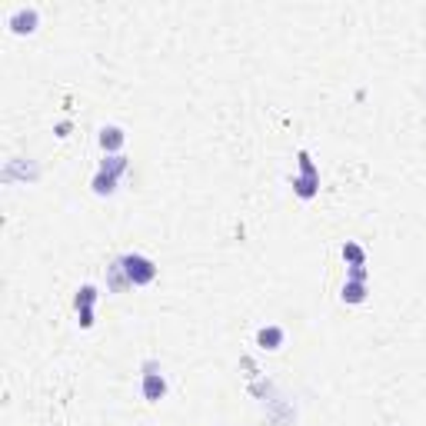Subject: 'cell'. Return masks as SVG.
<instances>
[{
    "instance_id": "obj_8",
    "label": "cell",
    "mask_w": 426,
    "mask_h": 426,
    "mask_svg": "<svg viewBox=\"0 0 426 426\" xmlns=\"http://www.w3.org/2000/svg\"><path fill=\"white\" fill-rule=\"evenodd\" d=\"M340 300L350 303V307H360V303L367 300V283H360V280H347L343 290H340Z\"/></svg>"
},
{
    "instance_id": "obj_1",
    "label": "cell",
    "mask_w": 426,
    "mask_h": 426,
    "mask_svg": "<svg viewBox=\"0 0 426 426\" xmlns=\"http://www.w3.org/2000/svg\"><path fill=\"white\" fill-rule=\"evenodd\" d=\"M297 164H300V177H293V193H297L300 200H313L316 193H320V170H316L310 150H300Z\"/></svg>"
},
{
    "instance_id": "obj_10",
    "label": "cell",
    "mask_w": 426,
    "mask_h": 426,
    "mask_svg": "<svg viewBox=\"0 0 426 426\" xmlns=\"http://www.w3.org/2000/svg\"><path fill=\"white\" fill-rule=\"evenodd\" d=\"M127 167H130V160L124 157V153H110V157H104V160H100V170H104V173H110V177H117V180L127 173Z\"/></svg>"
},
{
    "instance_id": "obj_6",
    "label": "cell",
    "mask_w": 426,
    "mask_h": 426,
    "mask_svg": "<svg viewBox=\"0 0 426 426\" xmlns=\"http://www.w3.org/2000/svg\"><path fill=\"white\" fill-rule=\"evenodd\" d=\"M283 340H287V330L277 327V323H270V327H260L257 330V347L260 350H280L283 347Z\"/></svg>"
},
{
    "instance_id": "obj_13",
    "label": "cell",
    "mask_w": 426,
    "mask_h": 426,
    "mask_svg": "<svg viewBox=\"0 0 426 426\" xmlns=\"http://www.w3.org/2000/svg\"><path fill=\"white\" fill-rule=\"evenodd\" d=\"M77 323H80V330H90L93 327V310H77Z\"/></svg>"
},
{
    "instance_id": "obj_12",
    "label": "cell",
    "mask_w": 426,
    "mask_h": 426,
    "mask_svg": "<svg viewBox=\"0 0 426 426\" xmlns=\"http://www.w3.org/2000/svg\"><path fill=\"white\" fill-rule=\"evenodd\" d=\"M97 297H100V293H97V287H93V283H84V287L77 290L74 307H77V310H93V303H97Z\"/></svg>"
},
{
    "instance_id": "obj_2",
    "label": "cell",
    "mask_w": 426,
    "mask_h": 426,
    "mask_svg": "<svg viewBox=\"0 0 426 426\" xmlns=\"http://www.w3.org/2000/svg\"><path fill=\"white\" fill-rule=\"evenodd\" d=\"M124 270H127L130 287H150L157 280V263L147 253H124Z\"/></svg>"
},
{
    "instance_id": "obj_11",
    "label": "cell",
    "mask_w": 426,
    "mask_h": 426,
    "mask_svg": "<svg viewBox=\"0 0 426 426\" xmlns=\"http://www.w3.org/2000/svg\"><path fill=\"white\" fill-rule=\"evenodd\" d=\"M340 253H343V260H347V267H367V250H363L356 240H347L343 246H340Z\"/></svg>"
},
{
    "instance_id": "obj_9",
    "label": "cell",
    "mask_w": 426,
    "mask_h": 426,
    "mask_svg": "<svg viewBox=\"0 0 426 426\" xmlns=\"http://www.w3.org/2000/svg\"><path fill=\"white\" fill-rule=\"evenodd\" d=\"M90 190L97 193V197H110V193H117V177L104 173V170H97L93 180H90Z\"/></svg>"
},
{
    "instance_id": "obj_4",
    "label": "cell",
    "mask_w": 426,
    "mask_h": 426,
    "mask_svg": "<svg viewBox=\"0 0 426 426\" xmlns=\"http://www.w3.org/2000/svg\"><path fill=\"white\" fill-rule=\"evenodd\" d=\"M7 27H10L17 37H23V34H34V30L40 27V10L34 7V3L14 7V10H10V17H7Z\"/></svg>"
},
{
    "instance_id": "obj_7",
    "label": "cell",
    "mask_w": 426,
    "mask_h": 426,
    "mask_svg": "<svg viewBox=\"0 0 426 426\" xmlns=\"http://www.w3.org/2000/svg\"><path fill=\"white\" fill-rule=\"evenodd\" d=\"M130 287V280H127V270H124V260L117 257L107 267V293H124Z\"/></svg>"
},
{
    "instance_id": "obj_3",
    "label": "cell",
    "mask_w": 426,
    "mask_h": 426,
    "mask_svg": "<svg viewBox=\"0 0 426 426\" xmlns=\"http://www.w3.org/2000/svg\"><path fill=\"white\" fill-rule=\"evenodd\" d=\"M140 393L147 403H160L167 396V376L160 370L157 360H144V380H140Z\"/></svg>"
},
{
    "instance_id": "obj_5",
    "label": "cell",
    "mask_w": 426,
    "mask_h": 426,
    "mask_svg": "<svg viewBox=\"0 0 426 426\" xmlns=\"http://www.w3.org/2000/svg\"><path fill=\"white\" fill-rule=\"evenodd\" d=\"M100 147H104V157H110V153H120L124 144H127V133L124 127H117V124H107V127H100Z\"/></svg>"
},
{
    "instance_id": "obj_14",
    "label": "cell",
    "mask_w": 426,
    "mask_h": 426,
    "mask_svg": "<svg viewBox=\"0 0 426 426\" xmlns=\"http://www.w3.org/2000/svg\"><path fill=\"white\" fill-rule=\"evenodd\" d=\"M347 280H360V283H367V267H350V270H347Z\"/></svg>"
}]
</instances>
